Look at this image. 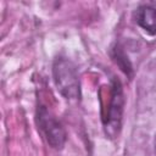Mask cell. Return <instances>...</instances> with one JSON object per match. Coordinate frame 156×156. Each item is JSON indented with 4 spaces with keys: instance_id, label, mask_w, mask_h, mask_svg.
Here are the masks:
<instances>
[{
    "instance_id": "cell-1",
    "label": "cell",
    "mask_w": 156,
    "mask_h": 156,
    "mask_svg": "<svg viewBox=\"0 0 156 156\" xmlns=\"http://www.w3.org/2000/svg\"><path fill=\"white\" fill-rule=\"evenodd\" d=\"M55 83L66 99H77L79 95L78 76L74 66L67 60H57L54 65Z\"/></svg>"
},
{
    "instance_id": "cell-2",
    "label": "cell",
    "mask_w": 156,
    "mask_h": 156,
    "mask_svg": "<svg viewBox=\"0 0 156 156\" xmlns=\"http://www.w3.org/2000/svg\"><path fill=\"white\" fill-rule=\"evenodd\" d=\"M135 22L149 34H156V7L143 5L134 12Z\"/></svg>"
},
{
    "instance_id": "cell-3",
    "label": "cell",
    "mask_w": 156,
    "mask_h": 156,
    "mask_svg": "<svg viewBox=\"0 0 156 156\" xmlns=\"http://www.w3.org/2000/svg\"><path fill=\"white\" fill-rule=\"evenodd\" d=\"M41 128L44 129L48 141L54 147H61L65 141V132L60 124L48 116H41Z\"/></svg>"
}]
</instances>
